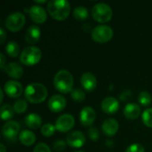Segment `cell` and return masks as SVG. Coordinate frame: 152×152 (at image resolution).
<instances>
[{
    "label": "cell",
    "mask_w": 152,
    "mask_h": 152,
    "mask_svg": "<svg viewBox=\"0 0 152 152\" xmlns=\"http://www.w3.org/2000/svg\"><path fill=\"white\" fill-rule=\"evenodd\" d=\"M47 12L56 20H64L70 13V4L67 0H51L47 3Z\"/></svg>",
    "instance_id": "6da1fadb"
},
{
    "label": "cell",
    "mask_w": 152,
    "mask_h": 152,
    "mask_svg": "<svg viewBox=\"0 0 152 152\" xmlns=\"http://www.w3.org/2000/svg\"><path fill=\"white\" fill-rule=\"evenodd\" d=\"M47 89L40 83H31L27 86L24 95L26 100L34 104L41 103L47 98Z\"/></svg>",
    "instance_id": "7a4b0ae2"
},
{
    "label": "cell",
    "mask_w": 152,
    "mask_h": 152,
    "mask_svg": "<svg viewBox=\"0 0 152 152\" xmlns=\"http://www.w3.org/2000/svg\"><path fill=\"white\" fill-rule=\"evenodd\" d=\"M74 80L71 73L66 69L58 71L53 78V85L57 91L61 94H69L72 91Z\"/></svg>",
    "instance_id": "3957f363"
},
{
    "label": "cell",
    "mask_w": 152,
    "mask_h": 152,
    "mask_svg": "<svg viewBox=\"0 0 152 152\" xmlns=\"http://www.w3.org/2000/svg\"><path fill=\"white\" fill-rule=\"evenodd\" d=\"M41 57L42 52L38 47L28 46L21 52L20 61L26 66H34L40 61Z\"/></svg>",
    "instance_id": "277c9868"
},
{
    "label": "cell",
    "mask_w": 152,
    "mask_h": 152,
    "mask_svg": "<svg viewBox=\"0 0 152 152\" xmlns=\"http://www.w3.org/2000/svg\"><path fill=\"white\" fill-rule=\"evenodd\" d=\"M93 18L100 23H105L112 18V9L110 6L104 3L96 4L92 9Z\"/></svg>",
    "instance_id": "5b68a950"
},
{
    "label": "cell",
    "mask_w": 152,
    "mask_h": 152,
    "mask_svg": "<svg viewBox=\"0 0 152 152\" xmlns=\"http://www.w3.org/2000/svg\"><path fill=\"white\" fill-rule=\"evenodd\" d=\"M25 21L26 19L24 14L20 12H15L9 14L6 17L4 21V26L8 30L12 32H17L23 28Z\"/></svg>",
    "instance_id": "8992f818"
},
{
    "label": "cell",
    "mask_w": 152,
    "mask_h": 152,
    "mask_svg": "<svg viewBox=\"0 0 152 152\" xmlns=\"http://www.w3.org/2000/svg\"><path fill=\"white\" fill-rule=\"evenodd\" d=\"M113 37V29L107 25H100L95 27L92 31V38L99 44L109 42Z\"/></svg>",
    "instance_id": "52a82bcc"
},
{
    "label": "cell",
    "mask_w": 152,
    "mask_h": 152,
    "mask_svg": "<svg viewBox=\"0 0 152 152\" xmlns=\"http://www.w3.org/2000/svg\"><path fill=\"white\" fill-rule=\"evenodd\" d=\"M20 125L16 121H8L3 126L2 134L5 140L10 142H15L17 136H19L20 134Z\"/></svg>",
    "instance_id": "ba28073f"
},
{
    "label": "cell",
    "mask_w": 152,
    "mask_h": 152,
    "mask_svg": "<svg viewBox=\"0 0 152 152\" xmlns=\"http://www.w3.org/2000/svg\"><path fill=\"white\" fill-rule=\"evenodd\" d=\"M74 125H75L74 117L71 116L70 114H63L57 118L55 122V128L57 131L61 133H66L71 130Z\"/></svg>",
    "instance_id": "9c48e42d"
},
{
    "label": "cell",
    "mask_w": 152,
    "mask_h": 152,
    "mask_svg": "<svg viewBox=\"0 0 152 152\" xmlns=\"http://www.w3.org/2000/svg\"><path fill=\"white\" fill-rule=\"evenodd\" d=\"M66 142L73 148H80L86 143V136L80 131H73L67 135Z\"/></svg>",
    "instance_id": "30bf717a"
},
{
    "label": "cell",
    "mask_w": 152,
    "mask_h": 152,
    "mask_svg": "<svg viewBox=\"0 0 152 152\" xmlns=\"http://www.w3.org/2000/svg\"><path fill=\"white\" fill-rule=\"evenodd\" d=\"M67 104L66 99L60 94H54L53 95L49 101H48V108L51 111L58 113L62 111Z\"/></svg>",
    "instance_id": "8fae6325"
},
{
    "label": "cell",
    "mask_w": 152,
    "mask_h": 152,
    "mask_svg": "<svg viewBox=\"0 0 152 152\" xmlns=\"http://www.w3.org/2000/svg\"><path fill=\"white\" fill-rule=\"evenodd\" d=\"M29 16L31 20L37 24H41L46 21L47 13L45 10L40 5H32L28 10Z\"/></svg>",
    "instance_id": "7c38bea8"
},
{
    "label": "cell",
    "mask_w": 152,
    "mask_h": 152,
    "mask_svg": "<svg viewBox=\"0 0 152 152\" xmlns=\"http://www.w3.org/2000/svg\"><path fill=\"white\" fill-rule=\"evenodd\" d=\"M95 118H96L95 110L90 106L85 107L81 110L80 115H79L80 123L84 126H91L94 124V122L95 121Z\"/></svg>",
    "instance_id": "4fadbf2b"
},
{
    "label": "cell",
    "mask_w": 152,
    "mask_h": 152,
    "mask_svg": "<svg viewBox=\"0 0 152 152\" xmlns=\"http://www.w3.org/2000/svg\"><path fill=\"white\" fill-rule=\"evenodd\" d=\"M4 93L11 98H18L22 94V86L17 81L9 80L4 84Z\"/></svg>",
    "instance_id": "5bb4252c"
},
{
    "label": "cell",
    "mask_w": 152,
    "mask_h": 152,
    "mask_svg": "<svg viewBox=\"0 0 152 152\" xmlns=\"http://www.w3.org/2000/svg\"><path fill=\"white\" fill-rule=\"evenodd\" d=\"M102 110L108 115H113L119 110V102L114 97H106L102 102Z\"/></svg>",
    "instance_id": "9a60e30c"
},
{
    "label": "cell",
    "mask_w": 152,
    "mask_h": 152,
    "mask_svg": "<svg viewBox=\"0 0 152 152\" xmlns=\"http://www.w3.org/2000/svg\"><path fill=\"white\" fill-rule=\"evenodd\" d=\"M118 122L114 119V118H108L106 119L102 126V130L103 132V134L108 136V137H112L114 136L118 131Z\"/></svg>",
    "instance_id": "2e32d148"
},
{
    "label": "cell",
    "mask_w": 152,
    "mask_h": 152,
    "mask_svg": "<svg viewBox=\"0 0 152 152\" xmlns=\"http://www.w3.org/2000/svg\"><path fill=\"white\" fill-rule=\"evenodd\" d=\"M81 85L87 92H93L97 86V80L94 75L90 72H86L81 77Z\"/></svg>",
    "instance_id": "e0dca14e"
},
{
    "label": "cell",
    "mask_w": 152,
    "mask_h": 152,
    "mask_svg": "<svg viewBox=\"0 0 152 152\" xmlns=\"http://www.w3.org/2000/svg\"><path fill=\"white\" fill-rule=\"evenodd\" d=\"M4 70L9 77H11L12 78H14V79L20 78L23 75V69L17 62H11V63L7 64L4 67Z\"/></svg>",
    "instance_id": "ac0fdd59"
},
{
    "label": "cell",
    "mask_w": 152,
    "mask_h": 152,
    "mask_svg": "<svg viewBox=\"0 0 152 152\" xmlns=\"http://www.w3.org/2000/svg\"><path fill=\"white\" fill-rule=\"evenodd\" d=\"M40 37H41V30L36 25L30 26L26 30V33H25V40L29 45L36 44L40 39Z\"/></svg>",
    "instance_id": "d6986e66"
},
{
    "label": "cell",
    "mask_w": 152,
    "mask_h": 152,
    "mask_svg": "<svg viewBox=\"0 0 152 152\" xmlns=\"http://www.w3.org/2000/svg\"><path fill=\"white\" fill-rule=\"evenodd\" d=\"M123 113L126 118L134 120L141 115V108L136 103H128L124 108Z\"/></svg>",
    "instance_id": "ffe728a7"
},
{
    "label": "cell",
    "mask_w": 152,
    "mask_h": 152,
    "mask_svg": "<svg viewBox=\"0 0 152 152\" xmlns=\"http://www.w3.org/2000/svg\"><path fill=\"white\" fill-rule=\"evenodd\" d=\"M25 124L30 129H37L41 127L42 125V118L38 114L30 113L25 118Z\"/></svg>",
    "instance_id": "44dd1931"
},
{
    "label": "cell",
    "mask_w": 152,
    "mask_h": 152,
    "mask_svg": "<svg viewBox=\"0 0 152 152\" xmlns=\"http://www.w3.org/2000/svg\"><path fill=\"white\" fill-rule=\"evenodd\" d=\"M36 135L29 130H22L19 134V140L25 146H31L36 142Z\"/></svg>",
    "instance_id": "7402d4cb"
},
{
    "label": "cell",
    "mask_w": 152,
    "mask_h": 152,
    "mask_svg": "<svg viewBox=\"0 0 152 152\" xmlns=\"http://www.w3.org/2000/svg\"><path fill=\"white\" fill-rule=\"evenodd\" d=\"M5 52L11 58H15L20 53V46L15 41H10L5 45Z\"/></svg>",
    "instance_id": "603a6c76"
},
{
    "label": "cell",
    "mask_w": 152,
    "mask_h": 152,
    "mask_svg": "<svg viewBox=\"0 0 152 152\" xmlns=\"http://www.w3.org/2000/svg\"><path fill=\"white\" fill-rule=\"evenodd\" d=\"M73 15L77 20H85L88 18V10L82 5L77 6L73 11Z\"/></svg>",
    "instance_id": "cb8c5ba5"
},
{
    "label": "cell",
    "mask_w": 152,
    "mask_h": 152,
    "mask_svg": "<svg viewBox=\"0 0 152 152\" xmlns=\"http://www.w3.org/2000/svg\"><path fill=\"white\" fill-rule=\"evenodd\" d=\"M14 112L13 107L9 104H4L1 107V118L3 120H8L13 117Z\"/></svg>",
    "instance_id": "d4e9b609"
},
{
    "label": "cell",
    "mask_w": 152,
    "mask_h": 152,
    "mask_svg": "<svg viewBox=\"0 0 152 152\" xmlns=\"http://www.w3.org/2000/svg\"><path fill=\"white\" fill-rule=\"evenodd\" d=\"M13 110L14 111L17 113V114H22L24 113L27 109H28V103L25 100H22V99H19L17 100L14 104H13Z\"/></svg>",
    "instance_id": "484cf974"
},
{
    "label": "cell",
    "mask_w": 152,
    "mask_h": 152,
    "mask_svg": "<svg viewBox=\"0 0 152 152\" xmlns=\"http://www.w3.org/2000/svg\"><path fill=\"white\" fill-rule=\"evenodd\" d=\"M138 102L141 105H142L144 107H148L152 102L151 95L150 94V93L143 91V92L140 93V94L138 96Z\"/></svg>",
    "instance_id": "4316f807"
},
{
    "label": "cell",
    "mask_w": 152,
    "mask_h": 152,
    "mask_svg": "<svg viewBox=\"0 0 152 152\" xmlns=\"http://www.w3.org/2000/svg\"><path fill=\"white\" fill-rule=\"evenodd\" d=\"M55 126L52 125V124H45L42 127H41V134L45 136V137H51L55 133Z\"/></svg>",
    "instance_id": "83f0119b"
},
{
    "label": "cell",
    "mask_w": 152,
    "mask_h": 152,
    "mask_svg": "<svg viewBox=\"0 0 152 152\" xmlns=\"http://www.w3.org/2000/svg\"><path fill=\"white\" fill-rule=\"evenodd\" d=\"M142 119L143 124L146 126L152 128V108L147 109L143 111Z\"/></svg>",
    "instance_id": "f1b7e54d"
},
{
    "label": "cell",
    "mask_w": 152,
    "mask_h": 152,
    "mask_svg": "<svg viewBox=\"0 0 152 152\" xmlns=\"http://www.w3.org/2000/svg\"><path fill=\"white\" fill-rule=\"evenodd\" d=\"M71 98L76 102H82L86 98V94L81 89H74L71 91Z\"/></svg>",
    "instance_id": "f546056e"
},
{
    "label": "cell",
    "mask_w": 152,
    "mask_h": 152,
    "mask_svg": "<svg viewBox=\"0 0 152 152\" xmlns=\"http://www.w3.org/2000/svg\"><path fill=\"white\" fill-rule=\"evenodd\" d=\"M88 136L92 141H98L100 135H99V131L96 127H90L88 129Z\"/></svg>",
    "instance_id": "4dcf8cb0"
},
{
    "label": "cell",
    "mask_w": 152,
    "mask_h": 152,
    "mask_svg": "<svg viewBox=\"0 0 152 152\" xmlns=\"http://www.w3.org/2000/svg\"><path fill=\"white\" fill-rule=\"evenodd\" d=\"M126 152H144V147L139 143H134L126 149Z\"/></svg>",
    "instance_id": "1f68e13d"
},
{
    "label": "cell",
    "mask_w": 152,
    "mask_h": 152,
    "mask_svg": "<svg viewBox=\"0 0 152 152\" xmlns=\"http://www.w3.org/2000/svg\"><path fill=\"white\" fill-rule=\"evenodd\" d=\"M65 148H66V142H64V141H62V140L55 141L53 143V149L56 151H62L65 150Z\"/></svg>",
    "instance_id": "d6a6232c"
},
{
    "label": "cell",
    "mask_w": 152,
    "mask_h": 152,
    "mask_svg": "<svg viewBox=\"0 0 152 152\" xmlns=\"http://www.w3.org/2000/svg\"><path fill=\"white\" fill-rule=\"evenodd\" d=\"M33 152H51V150L45 143H38L34 148Z\"/></svg>",
    "instance_id": "836d02e7"
},
{
    "label": "cell",
    "mask_w": 152,
    "mask_h": 152,
    "mask_svg": "<svg viewBox=\"0 0 152 152\" xmlns=\"http://www.w3.org/2000/svg\"><path fill=\"white\" fill-rule=\"evenodd\" d=\"M131 91H125V92H123L121 94H120V99L122 100V101H126L128 98H130L131 97Z\"/></svg>",
    "instance_id": "e575fe53"
},
{
    "label": "cell",
    "mask_w": 152,
    "mask_h": 152,
    "mask_svg": "<svg viewBox=\"0 0 152 152\" xmlns=\"http://www.w3.org/2000/svg\"><path fill=\"white\" fill-rule=\"evenodd\" d=\"M5 31L3 28H0V44L2 45L5 40Z\"/></svg>",
    "instance_id": "d590c367"
},
{
    "label": "cell",
    "mask_w": 152,
    "mask_h": 152,
    "mask_svg": "<svg viewBox=\"0 0 152 152\" xmlns=\"http://www.w3.org/2000/svg\"><path fill=\"white\" fill-rule=\"evenodd\" d=\"M0 59H1V64H0V68L2 69H4V64H5V57H4V53H0Z\"/></svg>",
    "instance_id": "8d00e7d4"
},
{
    "label": "cell",
    "mask_w": 152,
    "mask_h": 152,
    "mask_svg": "<svg viewBox=\"0 0 152 152\" xmlns=\"http://www.w3.org/2000/svg\"><path fill=\"white\" fill-rule=\"evenodd\" d=\"M0 147H1V152H5V147L3 143L0 144Z\"/></svg>",
    "instance_id": "74e56055"
},
{
    "label": "cell",
    "mask_w": 152,
    "mask_h": 152,
    "mask_svg": "<svg viewBox=\"0 0 152 152\" xmlns=\"http://www.w3.org/2000/svg\"><path fill=\"white\" fill-rule=\"evenodd\" d=\"M0 94H1V100H0V102H3V100H4V93H3V91L0 89Z\"/></svg>",
    "instance_id": "f35d334b"
},
{
    "label": "cell",
    "mask_w": 152,
    "mask_h": 152,
    "mask_svg": "<svg viewBox=\"0 0 152 152\" xmlns=\"http://www.w3.org/2000/svg\"><path fill=\"white\" fill-rule=\"evenodd\" d=\"M75 152H84V151H75Z\"/></svg>",
    "instance_id": "ab89813d"
}]
</instances>
